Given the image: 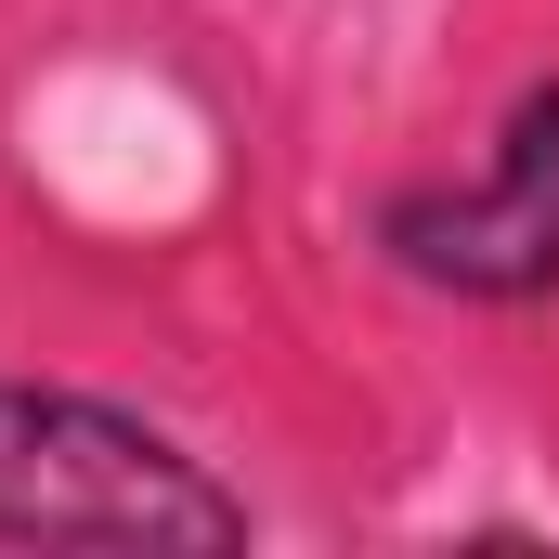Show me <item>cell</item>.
Returning <instances> with one entry per match:
<instances>
[{
	"label": "cell",
	"mask_w": 559,
	"mask_h": 559,
	"mask_svg": "<svg viewBox=\"0 0 559 559\" xmlns=\"http://www.w3.org/2000/svg\"><path fill=\"white\" fill-rule=\"evenodd\" d=\"M261 508L105 391L0 378V547H118V559H235Z\"/></svg>",
	"instance_id": "1"
},
{
	"label": "cell",
	"mask_w": 559,
	"mask_h": 559,
	"mask_svg": "<svg viewBox=\"0 0 559 559\" xmlns=\"http://www.w3.org/2000/svg\"><path fill=\"white\" fill-rule=\"evenodd\" d=\"M378 248H391V274L481 299V312L559 299V79H534L508 105V131L468 182H404L378 209Z\"/></svg>",
	"instance_id": "2"
}]
</instances>
